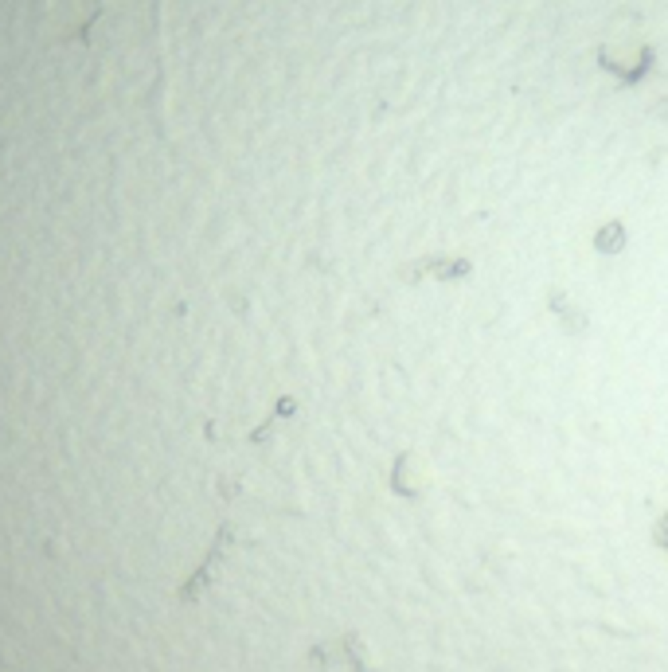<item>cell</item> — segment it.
Instances as JSON below:
<instances>
[{"instance_id": "cell-1", "label": "cell", "mask_w": 668, "mask_h": 672, "mask_svg": "<svg viewBox=\"0 0 668 672\" xmlns=\"http://www.w3.org/2000/svg\"><path fill=\"white\" fill-rule=\"evenodd\" d=\"M594 247L602 250V254H618V250L625 247V227H621V223H610V227H602V231L594 235Z\"/></svg>"}]
</instances>
